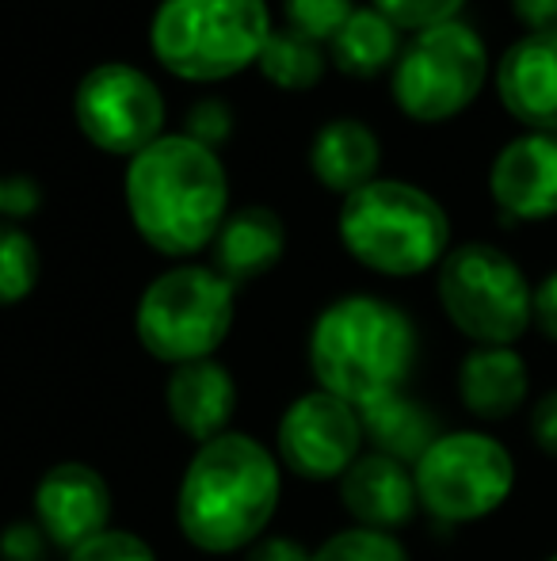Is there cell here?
Returning <instances> with one entry per match:
<instances>
[{"instance_id":"obj_1","label":"cell","mask_w":557,"mask_h":561,"mask_svg":"<svg viewBox=\"0 0 557 561\" xmlns=\"http://www.w3.org/2000/svg\"><path fill=\"white\" fill-rule=\"evenodd\" d=\"M282 466L248 432L199 444L176 489V527L199 554H245L279 512Z\"/></svg>"},{"instance_id":"obj_2","label":"cell","mask_w":557,"mask_h":561,"mask_svg":"<svg viewBox=\"0 0 557 561\" xmlns=\"http://www.w3.org/2000/svg\"><path fill=\"white\" fill-rule=\"evenodd\" d=\"M127 210L153 252L184 260L214 244L230 215V180L222 157L187 134H164L130 161Z\"/></svg>"},{"instance_id":"obj_3","label":"cell","mask_w":557,"mask_h":561,"mask_svg":"<svg viewBox=\"0 0 557 561\" xmlns=\"http://www.w3.org/2000/svg\"><path fill=\"white\" fill-rule=\"evenodd\" d=\"M417 325L379 295H344L317 313L305 344L317 390L363 409L405 390L417 367Z\"/></svg>"},{"instance_id":"obj_4","label":"cell","mask_w":557,"mask_h":561,"mask_svg":"<svg viewBox=\"0 0 557 561\" xmlns=\"http://www.w3.org/2000/svg\"><path fill=\"white\" fill-rule=\"evenodd\" d=\"M351 260L390 279H409L443 264L451 252L446 210L405 180H371L351 192L336 218Z\"/></svg>"},{"instance_id":"obj_5","label":"cell","mask_w":557,"mask_h":561,"mask_svg":"<svg viewBox=\"0 0 557 561\" xmlns=\"http://www.w3.org/2000/svg\"><path fill=\"white\" fill-rule=\"evenodd\" d=\"M268 38L264 0H161L149 23L156 61L184 81H225L256 66Z\"/></svg>"},{"instance_id":"obj_6","label":"cell","mask_w":557,"mask_h":561,"mask_svg":"<svg viewBox=\"0 0 557 561\" xmlns=\"http://www.w3.org/2000/svg\"><path fill=\"white\" fill-rule=\"evenodd\" d=\"M237 318V287L207 264L161 272L138 298L135 336L164 367L214 359Z\"/></svg>"},{"instance_id":"obj_7","label":"cell","mask_w":557,"mask_h":561,"mask_svg":"<svg viewBox=\"0 0 557 561\" xmlns=\"http://www.w3.org/2000/svg\"><path fill=\"white\" fill-rule=\"evenodd\" d=\"M439 306L477 347H512L535 321V290L504 249L459 244L439 264Z\"/></svg>"},{"instance_id":"obj_8","label":"cell","mask_w":557,"mask_h":561,"mask_svg":"<svg viewBox=\"0 0 557 561\" xmlns=\"http://www.w3.org/2000/svg\"><path fill=\"white\" fill-rule=\"evenodd\" d=\"M420 508L439 524H477L504 508L515 489V458L497 436L462 428L439 432L413 462Z\"/></svg>"},{"instance_id":"obj_9","label":"cell","mask_w":557,"mask_h":561,"mask_svg":"<svg viewBox=\"0 0 557 561\" xmlns=\"http://www.w3.org/2000/svg\"><path fill=\"white\" fill-rule=\"evenodd\" d=\"M489 77V50L469 23H439L402 50L394 66V100L413 123H446L462 115Z\"/></svg>"},{"instance_id":"obj_10","label":"cell","mask_w":557,"mask_h":561,"mask_svg":"<svg viewBox=\"0 0 557 561\" xmlns=\"http://www.w3.org/2000/svg\"><path fill=\"white\" fill-rule=\"evenodd\" d=\"M81 134L112 157H135L164 138V96L141 69L107 61L84 73L73 96Z\"/></svg>"},{"instance_id":"obj_11","label":"cell","mask_w":557,"mask_h":561,"mask_svg":"<svg viewBox=\"0 0 557 561\" xmlns=\"http://www.w3.org/2000/svg\"><path fill=\"white\" fill-rule=\"evenodd\" d=\"M363 416L344 398L313 386L298 393L279 416L276 458L282 470L305 481H340L363 455Z\"/></svg>"},{"instance_id":"obj_12","label":"cell","mask_w":557,"mask_h":561,"mask_svg":"<svg viewBox=\"0 0 557 561\" xmlns=\"http://www.w3.org/2000/svg\"><path fill=\"white\" fill-rule=\"evenodd\" d=\"M115 496L107 478L89 462H54L43 470L31 493V519L43 527L54 550H77L92 535L112 527Z\"/></svg>"},{"instance_id":"obj_13","label":"cell","mask_w":557,"mask_h":561,"mask_svg":"<svg viewBox=\"0 0 557 561\" xmlns=\"http://www.w3.org/2000/svg\"><path fill=\"white\" fill-rule=\"evenodd\" d=\"M489 192L512 222L557 218V134H523L508 141L489 169Z\"/></svg>"},{"instance_id":"obj_14","label":"cell","mask_w":557,"mask_h":561,"mask_svg":"<svg viewBox=\"0 0 557 561\" xmlns=\"http://www.w3.org/2000/svg\"><path fill=\"white\" fill-rule=\"evenodd\" d=\"M237 398V378L218 359L172 367L169 382H164V413H169L172 428L192 439L195 447L233 432Z\"/></svg>"},{"instance_id":"obj_15","label":"cell","mask_w":557,"mask_h":561,"mask_svg":"<svg viewBox=\"0 0 557 561\" xmlns=\"http://www.w3.org/2000/svg\"><path fill=\"white\" fill-rule=\"evenodd\" d=\"M336 485H340L344 512L356 519V527L397 535L420 512L413 466L379 455V450H363Z\"/></svg>"},{"instance_id":"obj_16","label":"cell","mask_w":557,"mask_h":561,"mask_svg":"<svg viewBox=\"0 0 557 561\" xmlns=\"http://www.w3.org/2000/svg\"><path fill=\"white\" fill-rule=\"evenodd\" d=\"M497 92L515 123L557 134V27L531 31L508 46L497 69Z\"/></svg>"},{"instance_id":"obj_17","label":"cell","mask_w":557,"mask_h":561,"mask_svg":"<svg viewBox=\"0 0 557 561\" xmlns=\"http://www.w3.org/2000/svg\"><path fill=\"white\" fill-rule=\"evenodd\" d=\"M531 370L515 347H469L459 363V401L477 421H508L527 405Z\"/></svg>"},{"instance_id":"obj_18","label":"cell","mask_w":557,"mask_h":561,"mask_svg":"<svg viewBox=\"0 0 557 561\" xmlns=\"http://www.w3.org/2000/svg\"><path fill=\"white\" fill-rule=\"evenodd\" d=\"M287 252V226L271 207H241L225 215L214 237V272L233 287L268 275Z\"/></svg>"},{"instance_id":"obj_19","label":"cell","mask_w":557,"mask_h":561,"mask_svg":"<svg viewBox=\"0 0 557 561\" xmlns=\"http://www.w3.org/2000/svg\"><path fill=\"white\" fill-rule=\"evenodd\" d=\"M382 149L371 126L356 123V118H336L317 130L310 146V169L325 192H336L348 199L351 192L367 187L379 180Z\"/></svg>"},{"instance_id":"obj_20","label":"cell","mask_w":557,"mask_h":561,"mask_svg":"<svg viewBox=\"0 0 557 561\" xmlns=\"http://www.w3.org/2000/svg\"><path fill=\"white\" fill-rule=\"evenodd\" d=\"M359 416H363V436H367V444H371V450L397 458V462H405V466L417 462L439 436L436 416L405 390L371 401V405L359 409Z\"/></svg>"},{"instance_id":"obj_21","label":"cell","mask_w":557,"mask_h":561,"mask_svg":"<svg viewBox=\"0 0 557 561\" xmlns=\"http://www.w3.org/2000/svg\"><path fill=\"white\" fill-rule=\"evenodd\" d=\"M402 58V31L374 8H356L333 38V61L348 77H379Z\"/></svg>"},{"instance_id":"obj_22","label":"cell","mask_w":557,"mask_h":561,"mask_svg":"<svg viewBox=\"0 0 557 561\" xmlns=\"http://www.w3.org/2000/svg\"><path fill=\"white\" fill-rule=\"evenodd\" d=\"M260 73L282 92H305L325 77V54L317 43L294 35V31H271L260 50Z\"/></svg>"},{"instance_id":"obj_23","label":"cell","mask_w":557,"mask_h":561,"mask_svg":"<svg viewBox=\"0 0 557 561\" xmlns=\"http://www.w3.org/2000/svg\"><path fill=\"white\" fill-rule=\"evenodd\" d=\"M43 275V256L27 229L0 226V306H20Z\"/></svg>"},{"instance_id":"obj_24","label":"cell","mask_w":557,"mask_h":561,"mask_svg":"<svg viewBox=\"0 0 557 561\" xmlns=\"http://www.w3.org/2000/svg\"><path fill=\"white\" fill-rule=\"evenodd\" d=\"M313 561H413L405 542L390 531H371V527H344V531L328 535Z\"/></svg>"},{"instance_id":"obj_25","label":"cell","mask_w":557,"mask_h":561,"mask_svg":"<svg viewBox=\"0 0 557 561\" xmlns=\"http://www.w3.org/2000/svg\"><path fill=\"white\" fill-rule=\"evenodd\" d=\"M356 12L351 0H287V20L290 31L310 43H333L336 31L348 23V15Z\"/></svg>"},{"instance_id":"obj_26","label":"cell","mask_w":557,"mask_h":561,"mask_svg":"<svg viewBox=\"0 0 557 561\" xmlns=\"http://www.w3.org/2000/svg\"><path fill=\"white\" fill-rule=\"evenodd\" d=\"M462 4L466 0H371L374 12L386 15L397 31H413V35L459 20Z\"/></svg>"},{"instance_id":"obj_27","label":"cell","mask_w":557,"mask_h":561,"mask_svg":"<svg viewBox=\"0 0 557 561\" xmlns=\"http://www.w3.org/2000/svg\"><path fill=\"white\" fill-rule=\"evenodd\" d=\"M66 561H161L156 550L149 547V539L127 531V527H107V531L92 535L89 542H81L77 550H69Z\"/></svg>"},{"instance_id":"obj_28","label":"cell","mask_w":557,"mask_h":561,"mask_svg":"<svg viewBox=\"0 0 557 561\" xmlns=\"http://www.w3.org/2000/svg\"><path fill=\"white\" fill-rule=\"evenodd\" d=\"M50 550V539L35 519H12L0 531V561H46Z\"/></svg>"},{"instance_id":"obj_29","label":"cell","mask_w":557,"mask_h":561,"mask_svg":"<svg viewBox=\"0 0 557 561\" xmlns=\"http://www.w3.org/2000/svg\"><path fill=\"white\" fill-rule=\"evenodd\" d=\"M230 134H233V115L222 100H202V104L192 107V118H187V138H195L199 146H207L218 153V146H222Z\"/></svg>"},{"instance_id":"obj_30","label":"cell","mask_w":557,"mask_h":561,"mask_svg":"<svg viewBox=\"0 0 557 561\" xmlns=\"http://www.w3.org/2000/svg\"><path fill=\"white\" fill-rule=\"evenodd\" d=\"M241 561H313V550L290 535H264L245 550Z\"/></svg>"},{"instance_id":"obj_31","label":"cell","mask_w":557,"mask_h":561,"mask_svg":"<svg viewBox=\"0 0 557 561\" xmlns=\"http://www.w3.org/2000/svg\"><path fill=\"white\" fill-rule=\"evenodd\" d=\"M531 436L543 455L557 458V390L543 393L531 409Z\"/></svg>"},{"instance_id":"obj_32","label":"cell","mask_w":557,"mask_h":561,"mask_svg":"<svg viewBox=\"0 0 557 561\" xmlns=\"http://www.w3.org/2000/svg\"><path fill=\"white\" fill-rule=\"evenodd\" d=\"M535 325L546 340L557 344V272H550L535 287Z\"/></svg>"},{"instance_id":"obj_33","label":"cell","mask_w":557,"mask_h":561,"mask_svg":"<svg viewBox=\"0 0 557 561\" xmlns=\"http://www.w3.org/2000/svg\"><path fill=\"white\" fill-rule=\"evenodd\" d=\"M38 184L35 180H27V176H12V180H4V215H12V218H23V215H35L38 210Z\"/></svg>"},{"instance_id":"obj_34","label":"cell","mask_w":557,"mask_h":561,"mask_svg":"<svg viewBox=\"0 0 557 561\" xmlns=\"http://www.w3.org/2000/svg\"><path fill=\"white\" fill-rule=\"evenodd\" d=\"M515 20L531 31H554L557 27V0H512Z\"/></svg>"},{"instance_id":"obj_35","label":"cell","mask_w":557,"mask_h":561,"mask_svg":"<svg viewBox=\"0 0 557 561\" xmlns=\"http://www.w3.org/2000/svg\"><path fill=\"white\" fill-rule=\"evenodd\" d=\"M0 215H4V176H0Z\"/></svg>"},{"instance_id":"obj_36","label":"cell","mask_w":557,"mask_h":561,"mask_svg":"<svg viewBox=\"0 0 557 561\" xmlns=\"http://www.w3.org/2000/svg\"><path fill=\"white\" fill-rule=\"evenodd\" d=\"M546 561H557V554H550V558H546Z\"/></svg>"}]
</instances>
